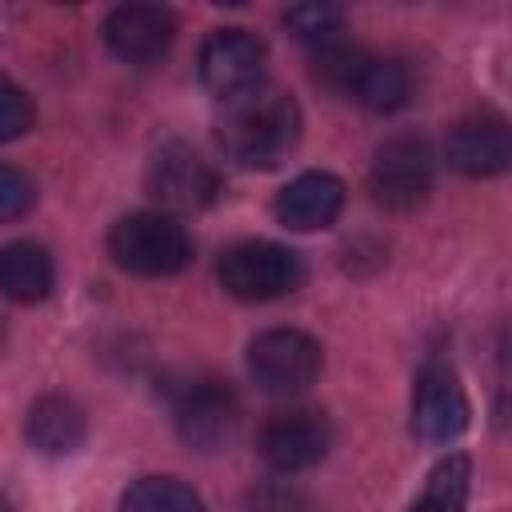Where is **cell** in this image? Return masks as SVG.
Instances as JSON below:
<instances>
[{
	"label": "cell",
	"instance_id": "cell-10",
	"mask_svg": "<svg viewBox=\"0 0 512 512\" xmlns=\"http://www.w3.org/2000/svg\"><path fill=\"white\" fill-rule=\"evenodd\" d=\"M328 444H332V428H328L324 412H316V408L276 412L260 428V440H256L264 464L276 472H304V468L320 464Z\"/></svg>",
	"mask_w": 512,
	"mask_h": 512
},
{
	"label": "cell",
	"instance_id": "cell-20",
	"mask_svg": "<svg viewBox=\"0 0 512 512\" xmlns=\"http://www.w3.org/2000/svg\"><path fill=\"white\" fill-rule=\"evenodd\" d=\"M36 120V108L28 100V92L20 84H12L8 76H0V144L20 140Z\"/></svg>",
	"mask_w": 512,
	"mask_h": 512
},
{
	"label": "cell",
	"instance_id": "cell-1",
	"mask_svg": "<svg viewBox=\"0 0 512 512\" xmlns=\"http://www.w3.org/2000/svg\"><path fill=\"white\" fill-rule=\"evenodd\" d=\"M300 128L304 116L288 92L256 88L252 96L224 104V116L216 120V144L240 168H276L300 144Z\"/></svg>",
	"mask_w": 512,
	"mask_h": 512
},
{
	"label": "cell",
	"instance_id": "cell-9",
	"mask_svg": "<svg viewBox=\"0 0 512 512\" xmlns=\"http://www.w3.org/2000/svg\"><path fill=\"white\" fill-rule=\"evenodd\" d=\"M468 416L472 408L456 372L444 364H424L412 388V432L424 444H448L468 428Z\"/></svg>",
	"mask_w": 512,
	"mask_h": 512
},
{
	"label": "cell",
	"instance_id": "cell-23",
	"mask_svg": "<svg viewBox=\"0 0 512 512\" xmlns=\"http://www.w3.org/2000/svg\"><path fill=\"white\" fill-rule=\"evenodd\" d=\"M0 348H4V324H0Z\"/></svg>",
	"mask_w": 512,
	"mask_h": 512
},
{
	"label": "cell",
	"instance_id": "cell-18",
	"mask_svg": "<svg viewBox=\"0 0 512 512\" xmlns=\"http://www.w3.org/2000/svg\"><path fill=\"white\" fill-rule=\"evenodd\" d=\"M468 484H472V460L460 456V452H452V456H444L428 472V484H424L420 500L408 512H464Z\"/></svg>",
	"mask_w": 512,
	"mask_h": 512
},
{
	"label": "cell",
	"instance_id": "cell-7",
	"mask_svg": "<svg viewBox=\"0 0 512 512\" xmlns=\"http://www.w3.org/2000/svg\"><path fill=\"white\" fill-rule=\"evenodd\" d=\"M432 188V152L416 136H392L376 148L368 192L388 212H412Z\"/></svg>",
	"mask_w": 512,
	"mask_h": 512
},
{
	"label": "cell",
	"instance_id": "cell-17",
	"mask_svg": "<svg viewBox=\"0 0 512 512\" xmlns=\"http://www.w3.org/2000/svg\"><path fill=\"white\" fill-rule=\"evenodd\" d=\"M120 512H204V500L176 476H140L124 488Z\"/></svg>",
	"mask_w": 512,
	"mask_h": 512
},
{
	"label": "cell",
	"instance_id": "cell-16",
	"mask_svg": "<svg viewBox=\"0 0 512 512\" xmlns=\"http://www.w3.org/2000/svg\"><path fill=\"white\" fill-rule=\"evenodd\" d=\"M56 284V264L44 244L32 240H12L0 248V296L12 304H36L52 292Z\"/></svg>",
	"mask_w": 512,
	"mask_h": 512
},
{
	"label": "cell",
	"instance_id": "cell-21",
	"mask_svg": "<svg viewBox=\"0 0 512 512\" xmlns=\"http://www.w3.org/2000/svg\"><path fill=\"white\" fill-rule=\"evenodd\" d=\"M36 200V184L32 176H24L20 168L12 164H0V224L8 220H20Z\"/></svg>",
	"mask_w": 512,
	"mask_h": 512
},
{
	"label": "cell",
	"instance_id": "cell-3",
	"mask_svg": "<svg viewBox=\"0 0 512 512\" xmlns=\"http://www.w3.org/2000/svg\"><path fill=\"white\" fill-rule=\"evenodd\" d=\"M216 276L224 292L236 300H276L304 280V268H300V256L284 244L244 240L220 256Z\"/></svg>",
	"mask_w": 512,
	"mask_h": 512
},
{
	"label": "cell",
	"instance_id": "cell-19",
	"mask_svg": "<svg viewBox=\"0 0 512 512\" xmlns=\"http://www.w3.org/2000/svg\"><path fill=\"white\" fill-rule=\"evenodd\" d=\"M284 24L312 48L328 44V40H340V28H344V12L336 4H296L284 12Z\"/></svg>",
	"mask_w": 512,
	"mask_h": 512
},
{
	"label": "cell",
	"instance_id": "cell-8",
	"mask_svg": "<svg viewBox=\"0 0 512 512\" xmlns=\"http://www.w3.org/2000/svg\"><path fill=\"white\" fill-rule=\"evenodd\" d=\"M172 420H176V436L188 448L216 452L240 428V400L224 380H196L180 392Z\"/></svg>",
	"mask_w": 512,
	"mask_h": 512
},
{
	"label": "cell",
	"instance_id": "cell-6",
	"mask_svg": "<svg viewBox=\"0 0 512 512\" xmlns=\"http://www.w3.org/2000/svg\"><path fill=\"white\" fill-rule=\"evenodd\" d=\"M264 68H268V48L248 28H216L200 48V80L224 104L264 88Z\"/></svg>",
	"mask_w": 512,
	"mask_h": 512
},
{
	"label": "cell",
	"instance_id": "cell-2",
	"mask_svg": "<svg viewBox=\"0 0 512 512\" xmlns=\"http://www.w3.org/2000/svg\"><path fill=\"white\" fill-rule=\"evenodd\" d=\"M108 256L132 276H176L192 264V236L168 212H132L112 224Z\"/></svg>",
	"mask_w": 512,
	"mask_h": 512
},
{
	"label": "cell",
	"instance_id": "cell-13",
	"mask_svg": "<svg viewBox=\"0 0 512 512\" xmlns=\"http://www.w3.org/2000/svg\"><path fill=\"white\" fill-rule=\"evenodd\" d=\"M340 208H344V184L332 172H300L272 200L276 220L284 228H292V232L328 228L340 216Z\"/></svg>",
	"mask_w": 512,
	"mask_h": 512
},
{
	"label": "cell",
	"instance_id": "cell-4",
	"mask_svg": "<svg viewBox=\"0 0 512 512\" xmlns=\"http://www.w3.org/2000/svg\"><path fill=\"white\" fill-rule=\"evenodd\" d=\"M144 188L168 216L172 212H200L220 196V176L196 148L168 140L152 152L148 172H144Z\"/></svg>",
	"mask_w": 512,
	"mask_h": 512
},
{
	"label": "cell",
	"instance_id": "cell-22",
	"mask_svg": "<svg viewBox=\"0 0 512 512\" xmlns=\"http://www.w3.org/2000/svg\"><path fill=\"white\" fill-rule=\"evenodd\" d=\"M0 512H12V504H8V496H0Z\"/></svg>",
	"mask_w": 512,
	"mask_h": 512
},
{
	"label": "cell",
	"instance_id": "cell-12",
	"mask_svg": "<svg viewBox=\"0 0 512 512\" xmlns=\"http://www.w3.org/2000/svg\"><path fill=\"white\" fill-rule=\"evenodd\" d=\"M444 156L464 176H496L512 160V132L500 116H468L448 132Z\"/></svg>",
	"mask_w": 512,
	"mask_h": 512
},
{
	"label": "cell",
	"instance_id": "cell-5",
	"mask_svg": "<svg viewBox=\"0 0 512 512\" xmlns=\"http://www.w3.org/2000/svg\"><path fill=\"white\" fill-rule=\"evenodd\" d=\"M324 368V348L300 328H268L248 344V372L272 396L304 392Z\"/></svg>",
	"mask_w": 512,
	"mask_h": 512
},
{
	"label": "cell",
	"instance_id": "cell-14",
	"mask_svg": "<svg viewBox=\"0 0 512 512\" xmlns=\"http://www.w3.org/2000/svg\"><path fill=\"white\" fill-rule=\"evenodd\" d=\"M412 96V76L400 60L392 56H376V52H360L348 84H344V100H356L368 112H396L404 108Z\"/></svg>",
	"mask_w": 512,
	"mask_h": 512
},
{
	"label": "cell",
	"instance_id": "cell-15",
	"mask_svg": "<svg viewBox=\"0 0 512 512\" xmlns=\"http://www.w3.org/2000/svg\"><path fill=\"white\" fill-rule=\"evenodd\" d=\"M88 420L76 400L68 396H40L24 416V440L40 456H68L84 444Z\"/></svg>",
	"mask_w": 512,
	"mask_h": 512
},
{
	"label": "cell",
	"instance_id": "cell-11",
	"mask_svg": "<svg viewBox=\"0 0 512 512\" xmlns=\"http://www.w3.org/2000/svg\"><path fill=\"white\" fill-rule=\"evenodd\" d=\"M176 40V16L160 4H120L104 20V44L116 60L148 68Z\"/></svg>",
	"mask_w": 512,
	"mask_h": 512
}]
</instances>
